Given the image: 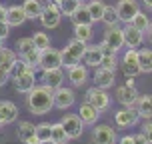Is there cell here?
Here are the masks:
<instances>
[{
  "instance_id": "obj_1",
  "label": "cell",
  "mask_w": 152,
  "mask_h": 144,
  "mask_svg": "<svg viewBox=\"0 0 152 144\" xmlns=\"http://www.w3.org/2000/svg\"><path fill=\"white\" fill-rule=\"evenodd\" d=\"M26 108L36 116H44L54 108V90L46 84H36L26 92Z\"/></svg>"
},
{
  "instance_id": "obj_2",
  "label": "cell",
  "mask_w": 152,
  "mask_h": 144,
  "mask_svg": "<svg viewBox=\"0 0 152 144\" xmlns=\"http://www.w3.org/2000/svg\"><path fill=\"white\" fill-rule=\"evenodd\" d=\"M84 48H86V42L72 38L68 44H66V46H64V48L60 50L62 68H70V66H74V64H78V62H82Z\"/></svg>"
},
{
  "instance_id": "obj_3",
  "label": "cell",
  "mask_w": 152,
  "mask_h": 144,
  "mask_svg": "<svg viewBox=\"0 0 152 144\" xmlns=\"http://www.w3.org/2000/svg\"><path fill=\"white\" fill-rule=\"evenodd\" d=\"M38 20H40V24H42L44 28H48V30L58 28V26H60V20H62V14H60L58 4L46 2L44 8H42V12H40V16H38Z\"/></svg>"
},
{
  "instance_id": "obj_4",
  "label": "cell",
  "mask_w": 152,
  "mask_h": 144,
  "mask_svg": "<svg viewBox=\"0 0 152 144\" xmlns=\"http://www.w3.org/2000/svg\"><path fill=\"white\" fill-rule=\"evenodd\" d=\"M84 102L92 104L98 112H104V110L110 108V96H108V92L102 90V88H96V86H92V88L86 90V94H84Z\"/></svg>"
},
{
  "instance_id": "obj_5",
  "label": "cell",
  "mask_w": 152,
  "mask_h": 144,
  "mask_svg": "<svg viewBox=\"0 0 152 144\" xmlns=\"http://www.w3.org/2000/svg\"><path fill=\"white\" fill-rule=\"evenodd\" d=\"M76 104V94L72 88L68 86H58V88H54V108H58V110H68Z\"/></svg>"
},
{
  "instance_id": "obj_6",
  "label": "cell",
  "mask_w": 152,
  "mask_h": 144,
  "mask_svg": "<svg viewBox=\"0 0 152 144\" xmlns=\"http://www.w3.org/2000/svg\"><path fill=\"white\" fill-rule=\"evenodd\" d=\"M138 120H140V116H138L134 106H122L114 114V122H116L118 128H132L138 124Z\"/></svg>"
},
{
  "instance_id": "obj_7",
  "label": "cell",
  "mask_w": 152,
  "mask_h": 144,
  "mask_svg": "<svg viewBox=\"0 0 152 144\" xmlns=\"http://www.w3.org/2000/svg\"><path fill=\"white\" fill-rule=\"evenodd\" d=\"M62 124V128L66 130V134H68L70 140H76V138L82 136L84 132V122L80 120V116L78 114H66L62 120H58Z\"/></svg>"
},
{
  "instance_id": "obj_8",
  "label": "cell",
  "mask_w": 152,
  "mask_h": 144,
  "mask_svg": "<svg viewBox=\"0 0 152 144\" xmlns=\"http://www.w3.org/2000/svg\"><path fill=\"white\" fill-rule=\"evenodd\" d=\"M124 72V76H138L140 74V66H138V48H128L124 56H122V62L118 64Z\"/></svg>"
},
{
  "instance_id": "obj_9",
  "label": "cell",
  "mask_w": 152,
  "mask_h": 144,
  "mask_svg": "<svg viewBox=\"0 0 152 144\" xmlns=\"http://www.w3.org/2000/svg\"><path fill=\"white\" fill-rule=\"evenodd\" d=\"M116 142H118V136H116V130L112 126L98 124L96 128L92 130V144H116Z\"/></svg>"
},
{
  "instance_id": "obj_10",
  "label": "cell",
  "mask_w": 152,
  "mask_h": 144,
  "mask_svg": "<svg viewBox=\"0 0 152 144\" xmlns=\"http://www.w3.org/2000/svg\"><path fill=\"white\" fill-rule=\"evenodd\" d=\"M104 42H106L110 48H112L114 52L118 54L124 48V32H122V26H106V30H104V38H102Z\"/></svg>"
},
{
  "instance_id": "obj_11",
  "label": "cell",
  "mask_w": 152,
  "mask_h": 144,
  "mask_svg": "<svg viewBox=\"0 0 152 144\" xmlns=\"http://www.w3.org/2000/svg\"><path fill=\"white\" fill-rule=\"evenodd\" d=\"M38 68H40V70L62 68L60 50H54V48H46V50H40V60H38Z\"/></svg>"
},
{
  "instance_id": "obj_12",
  "label": "cell",
  "mask_w": 152,
  "mask_h": 144,
  "mask_svg": "<svg viewBox=\"0 0 152 144\" xmlns=\"http://www.w3.org/2000/svg\"><path fill=\"white\" fill-rule=\"evenodd\" d=\"M114 8H116V14L120 18V22L128 24L132 20V16L140 10V4H138V0H118V4Z\"/></svg>"
},
{
  "instance_id": "obj_13",
  "label": "cell",
  "mask_w": 152,
  "mask_h": 144,
  "mask_svg": "<svg viewBox=\"0 0 152 144\" xmlns=\"http://www.w3.org/2000/svg\"><path fill=\"white\" fill-rule=\"evenodd\" d=\"M114 98H116V102L120 106H134L136 104V98H138V90L132 88V86L122 84V86H116L114 88Z\"/></svg>"
},
{
  "instance_id": "obj_14",
  "label": "cell",
  "mask_w": 152,
  "mask_h": 144,
  "mask_svg": "<svg viewBox=\"0 0 152 144\" xmlns=\"http://www.w3.org/2000/svg\"><path fill=\"white\" fill-rule=\"evenodd\" d=\"M68 70V80L70 84L74 86V88H80V86H84V84L88 82V78H90V74H88V66H84V64H74V66H70Z\"/></svg>"
},
{
  "instance_id": "obj_15",
  "label": "cell",
  "mask_w": 152,
  "mask_h": 144,
  "mask_svg": "<svg viewBox=\"0 0 152 144\" xmlns=\"http://www.w3.org/2000/svg\"><path fill=\"white\" fill-rule=\"evenodd\" d=\"M92 82L96 88H102V90H108V88H112L114 82H116V76H114V70H106L98 66V68L94 70V76H92Z\"/></svg>"
},
{
  "instance_id": "obj_16",
  "label": "cell",
  "mask_w": 152,
  "mask_h": 144,
  "mask_svg": "<svg viewBox=\"0 0 152 144\" xmlns=\"http://www.w3.org/2000/svg\"><path fill=\"white\" fill-rule=\"evenodd\" d=\"M10 80H12V84H14L16 92L26 94L28 90H32V88L36 86V72H34V70H28V72L16 76V78H10Z\"/></svg>"
},
{
  "instance_id": "obj_17",
  "label": "cell",
  "mask_w": 152,
  "mask_h": 144,
  "mask_svg": "<svg viewBox=\"0 0 152 144\" xmlns=\"http://www.w3.org/2000/svg\"><path fill=\"white\" fill-rule=\"evenodd\" d=\"M4 22L10 26V28H18L26 22V14L22 10V4H12V6H6V20Z\"/></svg>"
},
{
  "instance_id": "obj_18",
  "label": "cell",
  "mask_w": 152,
  "mask_h": 144,
  "mask_svg": "<svg viewBox=\"0 0 152 144\" xmlns=\"http://www.w3.org/2000/svg\"><path fill=\"white\" fill-rule=\"evenodd\" d=\"M124 46H128V48H140L142 42H144V32L136 30L132 24H124Z\"/></svg>"
},
{
  "instance_id": "obj_19",
  "label": "cell",
  "mask_w": 152,
  "mask_h": 144,
  "mask_svg": "<svg viewBox=\"0 0 152 144\" xmlns=\"http://www.w3.org/2000/svg\"><path fill=\"white\" fill-rule=\"evenodd\" d=\"M18 118V108L10 100H0V126L2 124H12Z\"/></svg>"
},
{
  "instance_id": "obj_20",
  "label": "cell",
  "mask_w": 152,
  "mask_h": 144,
  "mask_svg": "<svg viewBox=\"0 0 152 144\" xmlns=\"http://www.w3.org/2000/svg\"><path fill=\"white\" fill-rule=\"evenodd\" d=\"M100 60H102V52H100L98 44H86L82 54V62L84 66H90V68H98Z\"/></svg>"
},
{
  "instance_id": "obj_21",
  "label": "cell",
  "mask_w": 152,
  "mask_h": 144,
  "mask_svg": "<svg viewBox=\"0 0 152 144\" xmlns=\"http://www.w3.org/2000/svg\"><path fill=\"white\" fill-rule=\"evenodd\" d=\"M18 140L22 144H38L40 140L36 138V134H34V124L28 120H22L20 124H18Z\"/></svg>"
},
{
  "instance_id": "obj_22",
  "label": "cell",
  "mask_w": 152,
  "mask_h": 144,
  "mask_svg": "<svg viewBox=\"0 0 152 144\" xmlns=\"http://www.w3.org/2000/svg\"><path fill=\"white\" fill-rule=\"evenodd\" d=\"M42 84H46L48 88H58L64 84V72L62 68H50V70H42Z\"/></svg>"
},
{
  "instance_id": "obj_23",
  "label": "cell",
  "mask_w": 152,
  "mask_h": 144,
  "mask_svg": "<svg viewBox=\"0 0 152 144\" xmlns=\"http://www.w3.org/2000/svg\"><path fill=\"white\" fill-rule=\"evenodd\" d=\"M134 108H136L138 116L142 120H150L152 118V94H138Z\"/></svg>"
},
{
  "instance_id": "obj_24",
  "label": "cell",
  "mask_w": 152,
  "mask_h": 144,
  "mask_svg": "<svg viewBox=\"0 0 152 144\" xmlns=\"http://www.w3.org/2000/svg\"><path fill=\"white\" fill-rule=\"evenodd\" d=\"M78 116H80V120H82L84 124L94 126V124L98 122V118H100V112H98L94 106H92V104H88V102H82V104H80V108H78Z\"/></svg>"
},
{
  "instance_id": "obj_25",
  "label": "cell",
  "mask_w": 152,
  "mask_h": 144,
  "mask_svg": "<svg viewBox=\"0 0 152 144\" xmlns=\"http://www.w3.org/2000/svg\"><path fill=\"white\" fill-rule=\"evenodd\" d=\"M42 8H44V4L40 0H24L22 2V10L26 14V20H38Z\"/></svg>"
},
{
  "instance_id": "obj_26",
  "label": "cell",
  "mask_w": 152,
  "mask_h": 144,
  "mask_svg": "<svg viewBox=\"0 0 152 144\" xmlns=\"http://www.w3.org/2000/svg\"><path fill=\"white\" fill-rule=\"evenodd\" d=\"M18 60V56H16L14 50H10V48H0V68L8 70V74H10V68L14 66V62Z\"/></svg>"
},
{
  "instance_id": "obj_27",
  "label": "cell",
  "mask_w": 152,
  "mask_h": 144,
  "mask_svg": "<svg viewBox=\"0 0 152 144\" xmlns=\"http://www.w3.org/2000/svg\"><path fill=\"white\" fill-rule=\"evenodd\" d=\"M104 6H106V2L104 0H88V14H90L92 22H100V18H102V12H104Z\"/></svg>"
},
{
  "instance_id": "obj_28",
  "label": "cell",
  "mask_w": 152,
  "mask_h": 144,
  "mask_svg": "<svg viewBox=\"0 0 152 144\" xmlns=\"http://www.w3.org/2000/svg\"><path fill=\"white\" fill-rule=\"evenodd\" d=\"M70 20H72V24L74 26H78V24H94L92 22L90 14H88V8H86V4H80L78 6V10H76L72 16H68Z\"/></svg>"
},
{
  "instance_id": "obj_29",
  "label": "cell",
  "mask_w": 152,
  "mask_h": 144,
  "mask_svg": "<svg viewBox=\"0 0 152 144\" xmlns=\"http://www.w3.org/2000/svg\"><path fill=\"white\" fill-rule=\"evenodd\" d=\"M50 140L54 144H68V134H66V130L62 128L60 122H54L52 124V132H50Z\"/></svg>"
},
{
  "instance_id": "obj_30",
  "label": "cell",
  "mask_w": 152,
  "mask_h": 144,
  "mask_svg": "<svg viewBox=\"0 0 152 144\" xmlns=\"http://www.w3.org/2000/svg\"><path fill=\"white\" fill-rule=\"evenodd\" d=\"M138 66H140V72L150 74L152 72V50H138Z\"/></svg>"
},
{
  "instance_id": "obj_31",
  "label": "cell",
  "mask_w": 152,
  "mask_h": 144,
  "mask_svg": "<svg viewBox=\"0 0 152 144\" xmlns=\"http://www.w3.org/2000/svg\"><path fill=\"white\" fill-rule=\"evenodd\" d=\"M128 24H132L136 30L140 32H146V28H148V24H150V18H148V14L146 12H142V10H138L136 14L132 16V20H130Z\"/></svg>"
},
{
  "instance_id": "obj_32",
  "label": "cell",
  "mask_w": 152,
  "mask_h": 144,
  "mask_svg": "<svg viewBox=\"0 0 152 144\" xmlns=\"http://www.w3.org/2000/svg\"><path fill=\"white\" fill-rule=\"evenodd\" d=\"M100 22H104L106 26H118L120 24V18L116 14V8L114 6H104V12H102V18H100Z\"/></svg>"
},
{
  "instance_id": "obj_33",
  "label": "cell",
  "mask_w": 152,
  "mask_h": 144,
  "mask_svg": "<svg viewBox=\"0 0 152 144\" xmlns=\"http://www.w3.org/2000/svg\"><path fill=\"white\" fill-rule=\"evenodd\" d=\"M74 38L88 44L92 38V24H78V26H74Z\"/></svg>"
},
{
  "instance_id": "obj_34",
  "label": "cell",
  "mask_w": 152,
  "mask_h": 144,
  "mask_svg": "<svg viewBox=\"0 0 152 144\" xmlns=\"http://www.w3.org/2000/svg\"><path fill=\"white\" fill-rule=\"evenodd\" d=\"M20 58H22L28 66H30L32 70H38V60H40V50L38 48H30L28 52L20 54Z\"/></svg>"
},
{
  "instance_id": "obj_35",
  "label": "cell",
  "mask_w": 152,
  "mask_h": 144,
  "mask_svg": "<svg viewBox=\"0 0 152 144\" xmlns=\"http://www.w3.org/2000/svg\"><path fill=\"white\" fill-rule=\"evenodd\" d=\"M50 132H52V124H50V122L34 124V134H36V138L40 142H42V140H50Z\"/></svg>"
},
{
  "instance_id": "obj_36",
  "label": "cell",
  "mask_w": 152,
  "mask_h": 144,
  "mask_svg": "<svg viewBox=\"0 0 152 144\" xmlns=\"http://www.w3.org/2000/svg\"><path fill=\"white\" fill-rule=\"evenodd\" d=\"M32 44L38 50H46V48H50V36L46 32H34L32 34Z\"/></svg>"
},
{
  "instance_id": "obj_37",
  "label": "cell",
  "mask_w": 152,
  "mask_h": 144,
  "mask_svg": "<svg viewBox=\"0 0 152 144\" xmlns=\"http://www.w3.org/2000/svg\"><path fill=\"white\" fill-rule=\"evenodd\" d=\"M80 4H82L80 0H62L60 4H58V8H60V14L62 16H72L76 10H78Z\"/></svg>"
},
{
  "instance_id": "obj_38",
  "label": "cell",
  "mask_w": 152,
  "mask_h": 144,
  "mask_svg": "<svg viewBox=\"0 0 152 144\" xmlns=\"http://www.w3.org/2000/svg\"><path fill=\"white\" fill-rule=\"evenodd\" d=\"M28 70H32V68L22 60V58H18V60L14 62V66L10 68V78H16V76H20V74H24V72H28ZM34 72H36V70H34Z\"/></svg>"
},
{
  "instance_id": "obj_39",
  "label": "cell",
  "mask_w": 152,
  "mask_h": 144,
  "mask_svg": "<svg viewBox=\"0 0 152 144\" xmlns=\"http://www.w3.org/2000/svg\"><path fill=\"white\" fill-rule=\"evenodd\" d=\"M118 56L116 54H108V56H102V60H100V66L106 70H114L116 72V68H118Z\"/></svg>"
},
{
  "instance_id": "obj_40",
  "label": "cell",
  "mask_w": 152,
  "mask_h": 144,
  "mask_svg": "<svg viewBox=\"0 0 152 144\" xmlns=\"http://www.w3.org/2000/svg\"><path fill=\"white\" fill-rule=\"evenodd\" d=\"M14 52L18 54V56H20V54H24V52H28V50H30V48H34V44H32V38H20V40H18V42H16L14 44Z\"/></svg>"
},
{
  "instance_id": "obj_41",
  "label": "cell",
  "mask_w": 152,
  "mask_h": 144,
  "mask_svg": "<svg viewBox=\"0 0 152 144\" xmlns=\"http://www.w3.org/2000/svg\"><path fill=\"white\" fill-rule=\"evenodd\" d=\"M142 134H144V138H146V142L148 144H152V118L150 120H144V126H142Z\"/></svg>"
},
{
  "instance_id": "obj_42",
  "label": "cell",
  "mask_w": 152,
  "mask_h": 144,
  "mask_svg": "<svg viewBox=\"0 0 152 144\" xmlns=\"http://www.w3.org/2000/svg\"><path fill=\"white\" fill-rule=\"evenodd\" d=\"M10 36V26L6 22H0V40H6Z\"/></svg>"
},
{
  "instance_id": "obj_43",
  "label": "cell",
  "mask_w": 152,
  "mask_h": 144,
  "mask_svg": "<svg viewBox=\"0 0 152 144\" xmlns=\"http://www.w3.org/2000/svg\"><path fill=\"white\" fill-rule=\"evenodd\" d=\"M98 48H100V52H102V56H108V54H116V52L112 50V48H110V46H108L106 42H104V40H102V42L98 44Z\"/></svg>"
},
{
  "instance_id": "obj_44",
  "label": "cell",
  "mask_w": 152,
  "mask_h": 144,
  "mask_svg": "<svg viewBox=\"0 0 152 144\" xmlns=\"http://www.w3.org/2000/svg\"><path fill=\"white\" fill-rule=\"evenodd\" d=\"M8 80H10V74H8V70L0 68V88H2V86H4Z\"/></svg>"
},
{
  "instance_id": "obj_45",
  "label": "cell",
  "mask_w": 152,
  "mask_h": 144,
  "mask_svg": "<svg viewBox=\"0 0 152 144\" xmlns=\"http://www.w3.org/2000/svg\"><path fill=\"white\" fill-rule=\"evenodd\" d=\"M118 142L120 144H134V136H132V134H126V136L118 138Z\"/></svg>"
},
{
  "instance_id": "obj_46",
  "label": "cell",
  "mask_w": 152,
  "mask_h": 144,
  "mask_svg": "<svg viewBox=\"0 0 152 144\" xmlns=\"http://www.w3.org/2000/svg\"><path fill=\"white\" fill-rule=\"evenodd\" d=\"M134 144H148L142 132H140V134H134Z\"/></svg>"
},
{
  "instance_id": "obj_47",
  "label": "cell",
  "mask_w": 152,
  "mask_h": 144,
  "mask_svg": "<svg viewBox=\"0 0 152 144\" xmlns=\"http://www.w3.org/2000/svg\"><path fill=\"white\" fill-rule=\"evenodd\" d=\"M126 86H132V88H136V76H126Z\"/></svg>"
},
{
  "instance_id": "obj_48",
  "label": "cell",
  "mask_w": 152,
  "mask_h": 144,
  "mask_svg": "<svg viewBox=\"0 0 152 144\" xmlns=\"http://www.w3.org/2000/svg\"><path fill=\"white\" fill-rule=\"evenodd\" d=\"M4 20H6V6L0 4V22H4Z\"/></svg>"
},
{
  "instance_id": "obj_49",
  "label": "cell",
  "mask_w": 152,
  "mask_h": 144,
  "mask_svg": "<svg viewBox=\"0 0 152 144\" xmlns=\"http://www.w3.org/2000/svg\"><path fill=\"white\" fill-rule=\"evenodd\" d=\"M146 38H148V42L152 44V20H150V24H148V28H146Z\"/></svg>"
},
{
  "instance_id": "obj_50",
  "label": "cell",
  "mask_w": 152,
  "mask_h": 144,
  "mask_svg": "<svg viewBox=\"0 0 152 144\" xmlns=\"http://www.w3.org/2000/svg\"><path fill=\"white\" fill-rule=\"evenodd\" d=\"M142 4H144V8L148 12H152V0H142Z\"/></svg>"
},
{
  "instance_id": "obj_51",
  "label": "cell",
  "mask_w": 152,
  "mask_h": 144,
  "mask_svg": "<svg viewBox=\"0 0 152 144\" xmlns=\"http://www.w3.org/2000/svg\"><path fill=\"white\" fill-rule=\"evenodd\" d=\"M38 144H54L52 140H42V142H38Z\"/></svg>"
},
{
  "instance_id": "obj_52",
  "label": "cell",
  "mask_w": 152,
  "mask_h": 144,
  "mask_svg": "<svg viewBox=\"0 0 152 144\" xmlns=\"http://www.w3.org/2000/svg\"><path fill=\"white\" fill-rule=\"evenodd\" d=\"M50 2H54V4H60L62 0H50Z\"/></svg>"
},
{
  "instance_id": "obj_53",
  "label": "cell",
  "mask_w": 152,
  "mask_h": 144,
  "mask_svg": "<svg viewBox=\"0 0 152 144\" xmlns=\"http://www.w3.org/2000/svg\"><path fill=\"white\" fill-rule=\"evenodd\" d=\"M2 42H4V40H0V48H2V46H4V44H2Z\"/></svg>"
},
{
  "instance_id": "obj_54",
  "label": "cell",
  "mask_w": 152,
  "mask_h": 144,
  "mask_svg": "<svg viewBox=\"0 0 152 144\" xmlns=\"http://www.w3.org/2000/svg\"><path fill=\"white\" fill-rule=\"evenodd\" d=\"M80 2H82V4H84V2H88V0H80Z\"/></svg>"
}]
</instances>
